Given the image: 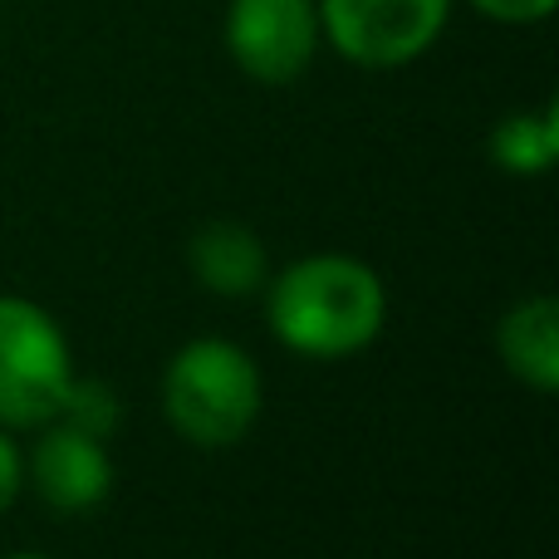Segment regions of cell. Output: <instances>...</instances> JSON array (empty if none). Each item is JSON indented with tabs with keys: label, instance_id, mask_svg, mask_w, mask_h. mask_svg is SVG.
<instances>
[{
	"label": "cell",
	"instance_id": "9",
	"mask_svg": "<svg viewBox=\"0 0 559 559\" xmlns=\"http://www.w3.org/2000/svg\"><path fill=\"white\" fill-rule=\"evenodd\" d=\"M491 157L496 167L515 177H540L555 167L559 157V114L555 104L540 108V114H511L496 123L491 133Z\"/></svg>",
	"mask_w": 559,
	"mask_h": 559
},
{
	"label": "cell",
	"instance_id": "10",
	"mask_svg": "<svg viewBox=\"0 0 559 559\" xmlns=\"http://www.w3.org/2000/svg\"><path fill=\"white\" fill-rule=\"evenodd\" d=\"M55 423H69L79 427V432L88 437H108L118 427V397L108 383H98V378H69L64 397H59V413Z\"/></svg>",
	"mask_w": 559,
	"mask_h": 559
},
{
	"label": "cell",
	"instance_id": "12",
	"mask_svg": "<svg viewBox=\"0 0 559 559\" xmlns=\"http://www.w3.org/2000/svg\"><path fill=\"white\" fill-rule=\"evenodd\" d=\"M20 486H25V456H20L10 427H0V515L20 501Z\"/></svg>",
	"mask_w": 559,
	"mask_h": 559
},
{
	"label": "cell",
	"instance_id": "2",
	"mask_svg": "<svg viewBox=\"0 0 559 559\" xmlns=\"http://www.w3.org/2000/svg\"><path fill=\"white\" fill-rule=\"evenodd\" d=\"M163 413L192 447H231L261 417V368L231 338H192L163 373Z\"/></svg>",
	"mask_w": 559,
	"mask_h": 559
},
{
	"label": "cell",
	"instance_id": "13",
	"mask_svg": "<svg viewBox=\"0 0 559 559\" xmlns=\"http://www.w3.org/2000/svg\"><path fill=\"white\" fill-rule=\"evenodd\" d=\"M5 559H49V555H5Z\"/></svg>",
	"mask_w": 559,
	"mask_h": 559
},
{
	"label": "cell",
	"instance_id": "6",
	"mask_svg": "<svg viewBox=\"0 0 559 559\" xmlns=\"http://www.w3.org/2000/svg\"><path fill=\"white\" fill-rule=\"evenodd\" d=\"M25 481L39 491V501L64 515L94 511L114 491V462L104 452V437H88L69 423H55L25 456Z\"/></svg>",
	"mask_w": 559,
	"mask_h": 559
},
{
	"label": "cell",
	"instance_id": "5",
	"mask_svg": "<svg viewBox=\"0 0 559 559\" xmlns=\"http://www.w3.org/2000/svg\"><path fill=\"white\" fill-rule=\"evenodd\" d=\"M222 35L231 64L255 84H295L324 45L314 0H231Z\"/></svg>",
	"mask_w": 559,
	"mask_h": 559
},
{
	"label": "cell",
	"instance_id": "4",
	"mask_svg": "<svg viewBox=\"0 0 559 559\" xmlns=\"http://www.w3.org/2000/svg\"><path fill=\"white\" fill-rule=\"evenodd\" d=\"M319 35L358 69H403L442 39L452 0H314Z\"/></svg>",
	"mask_w": 559,
	"mask_h": 559
},
{
	"label": "cell",
	"instance_id": "11",
	"mask_svg": "<svg viewBox=\"0 0 559 559\" xmlns=\"http://www.w3.org/2000/svg\"><path fill=\"white\" fill-rule=\"evenodd\" d=\"M472 10H481L496 25H540V20L555 15L559 0H466Z\"/></svg>",
	"mask_w": 559,
	"mask_h": 559
},
{
	"label": "cell",
	"instance_id": "3",
	"mask_svg": "<svg viewBox=\"0 0 559 559\" xmlns=\"http://www.w3.org/2000/svg\"><path fill=\"white\" fill-rule=\"evenodd\" d=\"M74 378V354L49 309L25 295H0V427L55 423Z\"/></svg>",
	"mask_w": 559,
	"mask_h": 559
},
{
	"label": "cell",
	"instance_id": "7",
	"mask_svg": "<svg viewBox=\"0 0 559 559\" xmlns=\"http://www.w3.org/2000/svg\"><path fill=\"white\" fill-rule=\"evenodd\" d=\"M187 265H192L197 285H206L212 295L222 299H241V295H255L265 285V255L261 236L241 222H212L192 236L187 246Z\"/></svg>",
	"mask_w": 559,
	"mask_h": 559
},
{
	"label": "cell",
	"instance_id": "8",
	"mask_svg": "<svg viewBox=\"0 0 559 559\" xmlns=\"http://www.w3.org/2000/svg\"><path fill=\"white\" fill-rule=\"evenodd\" d=\"M501 364L535 393H559V305L550 295H531L506 309L496 329Z\"/></svg>",
	"mask_w": 559,
	"mask_h": 559
},
{
	"label": "cell",
	"instance_id": "1",
	"mask_svg": "<svg viewBox=\"0 0 559 559\" xmlns=\"http://www.w3.org/2000/svg\"><path fill=\"white\" fill-rule=\"evenodd\" d=\"M383 280L354 255H305L265 289V324L299 358H348L383 334Z\"/></svg>",
	"mask_w": 559,
	"mask_h": 559
}]
</instances>
